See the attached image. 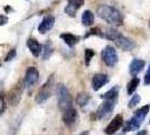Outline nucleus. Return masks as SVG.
Here are the masks:
<instances>
[{
	"label": "nucleus",
	"instance_id": "aec40b11",
	"mask_svg": "<svg viewBox=\"0 0 150 135\" xmlns=\"http://www.w3.org/2000/svg\"><path fill=\"white\" fill-rule=\"evenodd\" d=\"M140 84V79L137 77H133L129 81V84H128V87H127V92H128V95H132L136 89L138 88V86Z\"/></svg>",
	"mask_w": 150,
	"mask_h": 135
},
{
	"label": "nucleus",
	"instance_id": "20e7f679",
	"mask_svg": "<svg viewBox=\"0 0 150 135\" xmlns=\"http://www.w3.org/2000/svg\"><path fill=\"white\" fill-rule=\"evenodd\" d=\"M57 101H58L59 109L63 110V111L72 108V105H73L72 96L69 94V89L62 84L57 86Z\"/></svg>",
	"mask_w": 150,
	"mask_h": 135
},
{
	"label": "nucleus",
	"instance_id": "a211bd4d",
	"mask_svg": "<svg viewBox=\"0 0 150 135\" xmlns=\"http://www.w3.org/2000/svg\"><path fill=\"white\" fill-rule=\"evenodd\" d=\"M94 23V14L91 10H85L82 14V24L84 26H92Z\"/></svg>",
	"mask_w": 150,
	"mask_h": 135
},
{
	"label": "nucleus",
	"instance_id": "9b49d317",
	"mask_svg": "<svg viewBox=\"0 0 150 135\" xmlns=\"http://www.w3.org/2000/svg\"><path fill=\"white\" fill-rule=\"evenodd\" d=\"M63 122L66 126L72 127L73 125H75V123L77 121V111L72 107L69 109H66L63 111Z\"/></svg>",
	"mask_w": 150,
	"mask_h": 135
},
{
	"label": "nucleus",
	"instance_id": "0eeeda50",
	"mask_svg": "<svg viewBox=\"0 0 150 135\" xmlns=\"http://www.w3.org/2000/svg\"><path fill=\"white\" fill-rule=\"evenodd\" d=\"M115 99H109L100 105V107L96 110V117L98 119H105L112 114L113 109L115 107Z\"/></svg>",
	"mask_w": 150,
	"mask_h": 135
},
{
	"label": "nucleus",
	"instance_id": "cd10ccee",
	"mask_svg": "<svg viewBox=\"0 0 150 135\" xmlns=\"http://www.w3.org/2000/svg\"><path fill=\"white\" fill-rule=\"evenodd\" d=\"M136 135H147V131L144 129V131H140V132H138Z\"/></svg>",
	"mask_w": 150,
	"mask_h": 135
},
{
	"label": "nucleus",
	"instance_id": "b1692460",
	"mask_svg": "<svg viewBox=\"0 0 150 135\" xmlns=\"http://www.w3.org/2000/svg\"><path fill=\"white\" fill-rule=\"evenodd\" d=\"M140 100H141L140 96H139V95H134V96L131 98V100L129 101V104H128L129 108H133V107H136L138 104L140 103Z\"/></svg>",
	"mask_w": 150,
	"mask_h": 135
},
{
	"label": "nucleus",
	"instance_id": "f8f14e48",
	"mask_svg": "<svg viewBox=\"0 0 150 135\" xmlns=\"http://www.w3.org/2000/svg\"><path fill=\"white\" fill-rule=\"evenodd\" d=\"M108 82H109V77H108V74H105V73H96V74H94L93 78H92V81H91L92 88L95 91L101 89Z\"/></svg>",
	"mask_w": 150,
	"mask_h": 135
},
{
	"label": "nucleus",
	"instance_id": "9d476101",
	"mask_svg": "<svg viewBox=\"0 0 150 135\" xmlns=\"http://www.w3.org/2000/svg\"><path fill=\"white\" fill-rule=\"evenodd\" d=\"M122 125H123V118H122V116L115 115L114 118L111 121V123L105 127L104 132H105L106 135H112V134H114L117 131H119L120 127H121Z\"/></svg>",
	"mask_w": 150,
	"mask_h": 135
},
{
	"label": "nucleus",
	"instance_id": "4be33fe9",
	"mask_svg": "<svg viewBox=\"0 0 150 135\" xmlns=\"http://www.w3.org/2000/svg\"><path fill=\"white\" fill-rule=\"evenodd\" d=\"M90 100V95L86 92H81L76 97V104L80 106H85Z\"/></svg>",
	"mask_w": 150,
	"mask_h": 135
},
{
	"label": "nucleus",
	"instance_id": "f3484780",
	"mask_svg": "<svg viewBox=\"0 0 150 135\" xmlns=\"http://www.w3.org/2000/svg\"><path fill=\"white\" fill-rule=\"evenodd\" d=\"M59 37L65 42V44H67L69 47H73L75 44H77L79 43V41H80V37L79 36H76L74 34H71V33H63L59 35Z\"/></svg>",
	"mask_w": 150,
	"mask_h": 135
},
{
	"label": "nucleus",
	"instance_id": "ddd939ff",
	"mask_svg": "<svg viewBox=\"0 0 150 135\" xmlns=\"http://www.w3.org/2000/svg\"><path fill=\"white\" fill-rule=\"evenodd\" d=\"M54 24H55V18H54V16L47 15V16H45L44 18H43L42 23L38 26V32L40 33V34H45L46 32H48V31H50V29L53 28Z\"/></svg>",
	"mask_w": 150,
	"mask_h": 135
},
{
	"label": "nucleus",
	"instance_id": "423d86ee",
	"mask_svg": "<svg viewBox=\"0 0 150 135\" xmlns=\"http://www.w3.org/2000/svg\"><path fill=\"white\" fill-rule=\"evenodd\" d=\"M101 58L103 60V62L105 63V65H108L109 68H113L115 66L118 61H119V58H118V53L115 51V49L108 45L105 46L102 52H101Z\"/></svg>",
	"mask_w": 150,
	"mask_h": 135
},
{
	"label": "nucleus",
	"instance_id": "412c9836",
	"mask_svg": "<svg viewBox=\"0 0 150 135\" xmlns=\"http://www.w3.org/2000/svg\"><path fill=\"white\" fill-rule=\"evenodd\" d=\"M42 51H43V59L44 60H47L52 55V53H53L54 50H53V45H52L50 41H47L45 43V45L42 47Z\"/></svg>",
	"mask_w": 150,
	"mask_h": 135
},
{
	"label": "nucleus",
	"instance_id": "39448f33",
	"mask_svg": "<svg viewBox=\"0 0 150 135\" xmlns=\"http://www.w3.org/2000/svg\"><path fill=\"white\" fill-rule=\"evenodd\" d=\"M53 88H54V76H50L48 78V80L42 86V88L38 90V92L36 94V97H35V101L37 104L45 103L52 96Z\"/></svg>",
	"mask_w": 150,
	"mask_h": 135
},
{
	"label": "nucleus",
	"instance_id": "f257e3e1",
	"mask_svg": "<svg viewBox=\"0 0 150 135\" xmlns=\"http://www.w3.org/2000/svg\"><path fill=\"white\" fill-rule=\"evenodd\" d=\"M99 17L105 20L108 24L112 26H121L123 24V16L117 8L109 5H100L96 9Z\"/></svg>",
	"mask_w": 150,
	"mask_h": 135
},
{
	"label": "nucleus",
	"instance_id": "1a4fd4ad",
	"mask_svg": "<svg viewBox=\"0 0 150 135\" xmlns=\"http://www.w3.org/2000/svg\"><path fill=\"white\" fill-rule=\"evenodd\" d=\"M39 79V71L35 66H29L25 73V79H24V84L27 87H31L36 84Z\"/></svg>",
	"mask_w": 150,
	"mask_h": 135
},
{
	"label": "nucleus",
	"instance_id": "f03ea898",
	"mask_svg": "<svg viewBox=\"0 0 150 135\" xmlns=\"http://www.w3.org/2000/svg\"><path fill=\"white\" fill-rule=\"evenodd\" d=\"M105 36L108 39L113 41L115 45L120 47L123 51H132L136 47V43L132 39H128L127 36H125L123 34H121L119 31H117L115 28H109L106 29Z\"/></svg>",
	"mask_w": 150,
	"mask_h": 135
},
{
	"label": "nucleus",
	"instance_id": "c756f323",
	"mask_svg": "<svg viewBox=\"0 0 150 135\" xmlns=\"http://www.w3.org/2000/svg\"><path fill=\"white\" fill-rule=\"evenodd\" d=\"M0 100H2V95L0 94Z\"/></svg>",
	"mask_w": 150,
	"mask_h": 135
},
{
	"label": "nucleus",
	"instance_id": "bb28decb",
	"mask_svg": "<svg viewBox=\"0 0 150 135\" xmlns=\"http://www.w3.org/2000/svg\"><path fill=\"white\" fill-rule=\"evenodd\" d=\"M7 23H8V17L5 15H0V26L6 25Z\"/></svg>",
	"mask_w": 150,
	"mask_h": 135
},
{
	"label": "nucleus",
	"instance_id": "5701e85b",
	"mask_svg": "<svg viewBox=\"0 0 150 135\" xmlns=\"http://www.w3.org/2000/svg\"><path fill=\"white\" fill-rule=\"evenodd\" d=\"M84 54H85V55H84L85 65H86V66H88V65H90V62H91V60H92V59H93V56L95 55V52H94L93 50H91V49H86Z\"/></svg>",
	"mask_w": 150,
	"mask_h": 135
},
{
	"label": "nucleus",
	"instance_id": "393cba45",
	"mask_svg": "<svg viewBox=\"0 0 150 135\" xmlns=\"http://www.w3.org/2000/svg\"><path fill=\"white\" fill-rule=\"evenodd\" d=\"M16 54H17V53H16V50H15V49H13V50H10V52L7 54V56H6V59H5V60H6L7 62H8V61H11L13 59L16 58Z\"/></svg>",
	"mask_w": 150,
	"mask_h": 135
},
{
	"label": "nucleus",
	"instance_id": "7ed1b4c3",
	"mask_svg": "<svg viewBox=\"0 0 150 135\" xmlns=\"http://www.w3.org/2000/svg\"><path fill=\"white\" fill-rule=\"evenodd\" d=\"M149 109H150L149 105H146V106H142L141 108H139V109L134 113V115L132 116L131 119L127 123V125L125 126L123 131H125V132L137 131V129L141 126V124H142V122L144 121V118H146V116L148 114Z\"/></svg>",
	"mask_w": 150,
	"mask_h": 135
},
{
	"label": "nucleus",
	"instance_id": "dca6fc26",
	"mask_svg": "<svg viewBox=\"0 0 150 135\" xmlns=\"http://www.w3.org/2000/svg\"><path fill=\"white\" fill-rule=\"evenodd\" d=\"M27 46H28V49H29V51H30V53L35 56V58H37V56H39V54L42 53V45H40V43L38 42L37 39H33V37H30V39H27Z\"/></svg>",
	"mask_w": 150,
	"mask_h": 135
},
{
	"label": "nucleus",
	"instance_id": "a878e982",
	"mask_svg": "<svg viewBox=\"0 0 150 135\" xmlns=\"http://www.w3.org/2000/svg\"><path fill=\"white\" fill-rule=\"evenodd\" d=\"M144 84L146 86H149L150 84V64L148 66V70H147V73L144 76Z\"/></svg>",
	"mask_w": 150,
	"mask_h": 135
},
{
	"label": "nucleus",
	"instance_id": "6ab92c4d",
	"mask_svg": "<svg viewBox=\"0 0 150 135\" xmlns=\"http://www.w3.org/2000/svg\"><path fill=\"white\" fill-rule=\"evenodd\" d=\"M118 95H119V87H118V86H115V87L111 88L109 91H106L105 94L101 95V98H102V99H104V100L115 99V98L118 97Z\"/></svg>",
	"mask_w": 150,
	"mask_h": 135
},
{
	"label": "nucleus",
	"instance_id": "2eb2a0df",
	"mask_svg": "<svg viewBox=\"0 0 150 135\" xmlns=\"http://www.w3.org/2000/svg\"><path fill=\"white\" fill-rule=\"evenodd\" d=\"M69 5L65 8V13L71 17H75L76 10L84 5V0H67Z\"/></svg>",
	"mask_w": 150,
	"mask_h": 135
},
{
	"label": "nucleus",
	"instance_id": "6e6552de",
	"mask_svg": "<svg viewBox=\"0 0 150 135\" xmlns=\"http://www.w3.org/2000/svg\"><path fill=\"white\" fill-rule=\"evenodd\" d=\"M23 82L19 81L18 84L13 86L11 90L8 92V101L11 106H17L20 103L21 99V95H23V90H24V86Z\"/></svg>",
	"mask_w": 150,
	"mask_h": 135
},
{
	"label": "nucleus",
	"instance_id": "4468645a",
	"mask_svg": "<svg viewBox=\"0 0 150 135\" xmlns=\"http://www.w3.org/2000/svg\"><path fill=\"white\" fill-rule=\"evenodd\" d=\"M146 65V62L141 59H133L129 65V72L132 77H137L138 74L142 71Z\"/></svg>",
	"mask_w": 150,
	"mask_h": 135
},
{
	"label": "nucleus",
	"instance_id": "c85d7f7f",
	"mask_svg": "<svg viewBox=\"0 0 150 135\" xmlns=\"http://www.w3.org/2000/svg\"><path fill=\"white\" fill-rule=\"evenodd\" d=\"M79 135H88V131H85V132H83V133H81V134Z\"/></svg>",
	"mask_w": 150,
	"mask_h": 135
},
{
	"label": "nucleus",
	"instance_id": "7c9ffc66",
	"mask_svg": "<svg viewBox=\"0 0 150 135\" xmlns=\"http://www.w3.org/2000/svg\"><path fill=\"white\" fill-rule=\"evenodd\" d=\"M149 27H150V20H149Z\"/></svg>",
	"mask_w": 150,
	"mask_h": 135
}]
</instances>
